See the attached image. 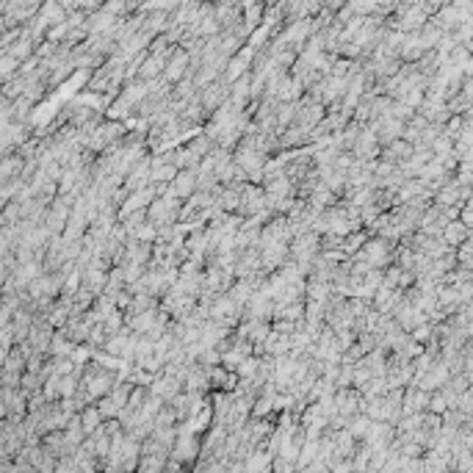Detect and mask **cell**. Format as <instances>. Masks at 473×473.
I'll use <instances>...</instances> for the list:
<instances>
[{"instance_id":"1","label":"cell","mask_w":473,"mask_h":473,"mask_svg":"<svg viewBox=\"0 0 473 473\" xmlns=\"http://www.w3.org/2000/svg\"><path fill=\"white\" fill-rule=\"evenodd\" d=\"M393 257H396L393 244H390V241H382V238H368L357 255H351V260H363L368 269H379V272H385V266H388Z\"/></svg>"},{"instance_id":"2","label":"cell","mask_w":473,"mask_h":473,"mask_svg":"<svg viewBox=\"0 0 473 473\" xmlns=\"http://www.w3.org/2000/svg\"><path fill=\"white\" fill-rule=\"evenodd\" d=\"M177 219H180V199H174L172 194H164V197L149 202L147 224H152V227H169V224H177Z\"/></svg>"},{"instance_id":"3","label":"cell","mask_w":473,"mask_h":473,"mask_svg":"<svg viewBox=\"0 0 473 473\" xmlns=\"http://www.w3.org/2000/svg\"><path fill=\"white\" fill-rule=\"evenodd\" d=\"M324 111H326V108H324L321 102H316L313 97H307V95H304V97L297 102V117H294V124L310 133V130H313V127L324 119Z\"/></svg>"},{"instance_id":"4","label":"cell","mask_w":473,"mask_h":473,"mask_svg":"<svg viewBox=\"0 0 473 473\" xmlns=\"http://www.w3.org/2000/svg\"><path fill=\"white\" fill-rule=\"evenodd\" d=\"M227 97H230V86L224 83L222 78H219V80H213V83H208L205 89H199L197 92V100H199V105H202V111H205V114H213V111H216V108H219Z\"/></svg>"},{"instance_id":"5","label":"cell","mask_w":473,"mask_h":473,"mask_svg":"<svg viewBox=\"0 0 473 473\" xmlns=\"http://www.w3.org/2000/svg\"><path fill=\"white\" fill-rule=\"evenodd\" d=\"M260 211H266V191H263L260 186L247 183L244 191H241V197H238V213L252 219V216L260 213Z\"/></svg>"},{"instance_id":"6","label":"cell","mask_w":473,"mask_h":473,"mask_svg":"<svg viewBox=\"0 0 473 473\" xmlns=\"http://www.w3.org/2000/svg\"><path fill=\"white\" fill-rule=\"evenodd\" d=\"M379 152H382V147L376 144L373 130L368 127V124H363V127H360V133H357V139H354L351 155H354L357 161H376V158H379Z\"/></svg>"},{"instance_id":"7","label":"cell","mask_w":473,"mask_h":473,"mask_svg":"<svg viewBox=\"0 0 473 473\" xmlns=\"http://www.w3.org/2000/svg\"><path fill=\"white\" fill-rule=\"evenodd\" d=\"M147 393L161 398L164 404H169L177 393H183V382L177 376H169V373H155V379H152V385L147 388Z\"/></svg>"},{"instance_id":"8","label":"cell","mask_w":473,"mask_h":473,"mask_svg":"<svg viewBox=\"0 0 473 473\" xmlns=\"http://www.w3.org/2000/svg\"><path fill=\"white\" fill-rule=\"evenodd\" d=\"M186 70H188V55H186V50H180L174 45L172 53H169V58H166V67H164L161 78H164L169 86H174V83H180V80L186 78Z\"/></svg>"},{"instance_id":"9","label":"cell","mask_w":473,"mask_h":473,"mask_svg":"<svg viewBox=\"0 0 473 473\" xmlns=\"http://www.w3.org/2000/svg\"><path fill=\"white\" fill-rule=\"evenodd\" d=\"M194 191H197V169H180L166 194H172L174 199H188Z\"/></svg>"},{"instance_id":"10","label":"cell","mask_w":473,"mask_h":473,"mask_svg":"<svg viewBox=\"0 0 473 473\" xmlns=\"http://www.w3.org/2000/svg\"><path fill=\"white\" fill-rule=\"evenodd\" d=\"M440 238H443V244H446L448 249H457L459 244H465V241L471 238V230H468V227H462V224L454 219V222H448L446 227H443Z\"/></svg>"},{"instance_id":"11","label":"cell","mask_w":473,"mask_h":473,"mask_svg":"<svg viewBox=\"0 0 473 473\" xmlns=\"http://www.w3.org/2000/svg\"><path fill=\"white\" fill-rule=\"evenodd\" d=\"M410 155H413V144H407L404 139H398V142L385 147L382 161H388V164H393V166H401L404 161H410Z\"/></svg>"},{"instance_id":"12","label":"cell","mask_w":473,"mask_h":473,"mask_svg":"<svg viewBox=\"0 0 473 473\" xmlns=\"http://www.w3.org/2000/svg\"><path fill=\"white\" fill-rule=\"evenodd\" d=\"M174 177H177V166H172V164H161V161L149 158V183L169 186Z\"/></svg>"},{"instance_id":"13","label":"cell","mask_w":473,"mask_h":473,"mask_svg":"<svg viewBox=\"0 0 473 473\" xmlns=\"http://www.w3.org/2000/svg\"><path fill=\"white\" fill-rule=\"evenodd\" d=\"M23 158L20 155H6L0 161V183H9V180H20V172H23Z\"/></svg>"},{"instance_id":"14","label":"cell","mask_w":473,"mask_h":473,"mask_svg":"<svg viewBox=\"0 0 473 473\" xmlns=\"http://www.w3.org/2000/svg\"><path fill=\"white\" fill-rule=\"evenodd\" d=\"M302 144H310V133L307 130H302L297 124H291L288 130H282L280 147H302Z\"/></svg>"},{"instance_id":"15","label":"cell","mask_w":473,"mask_h":473,"mask_svg":"<svg viewBox=\"0 0 473 473\" xmlns=\"http://www.w3.org/2000/svg\"><path fill=\"white\" fill-rule=\"evenodd\" d=\"M78 418H80V426H83V432H86V437L97 429V426H102V415L97 413V407L95 404H89V407H83L80 413H78Z\"/></svg>"},{"instance_id":"16","label":"cell","mask_w":473,"mask_h":473,"mask_svg":"<svg viewBox=\"0 0 473 473\" xmlns=\"http://www.w3.org/2000/svg\"><path fill=\"white\" fill-rule=\"evenodd\" d=\"M147 310H158V299L149 297V294H136V297H130V304H127V316L147 313Z\"/></svg>"},{"instance_id":"17","label":"cell","mask_w":473,"mask_h":473,"mask_svg":"<svg viewBox=\"0 0 473 473\" xmlns=\"http://www.w3.org/2000/svg\"><path fill=\"white\" fill-rule=\"evenodd\" d=\"M31 100H14L11 102V124H23V127H28V122H31Z\"/></svg>"},{"instance_id":"18","label":"cell","mask_w":473,"mask_h":473,"mask_svg":"<svg viewBox=\"0 0 473 473\" xmlns=\"http://www.w3.org/2000/svg\"><path fill=\"white\" fill-rule=\"evenodd\" d=\"M23 222V208L17 202H6V208L0 211V227H17Z\"/></svg>"},{"instance_id":"19","label":"cell","mask_w":473,"mask_h":473,"mask_svg":"<svg viewBox=\"0 0 473 473\" xmlns=\"http://www.w3.org/2000/svg\"><path fill=\"white\" fill-rule=\"evenodd\" d=\"M257 363H260V357L249 354L247 360H244V363H241V366L235 368V376H238V379H252V376L257 373Z\"/></svg>"},{"instance_id":"20","label":"cell","mask_w":473,"mask_h":473,"mask_svg":"<svg viewBox=\"0 0 473 473\" xmlns=\"http://www.w3.org/2000/svg\"><path fill=\"white\" fill-rule=\"evenodd\" d=\"M6 31H9V28H6V23H3V17H0V39L6 36Z\"/></svg>"},{"instance_id":"21","label":"cell","mask_w":473,"mask_h":473,"mask_svg":"<svg viewBox=\"0 0 473 473\" xmlns=\"http://www.w3.org/2000/svg\"><path fill=\"white\" fill-rule=\"evenodd\" d=\"M177 473H186V471H177Z\"/></svg>"}]
</instances>
